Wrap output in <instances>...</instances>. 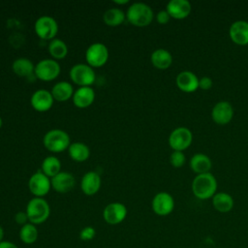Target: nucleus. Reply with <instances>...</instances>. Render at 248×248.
Returning <instances> with one entry per match:
<instances>
[{"label": "nucleus", "mask_w": 248, "mask_h": 248, "mask_svg": "<svg viewBox=\"0 0 248 248\" xmlns=\"http://www.w3.org/2000/svg\"><path fill=\"white\" fill-rule=\"evenodd\" d=\"M217 181L210 173L198 174L192 182L193 194L200 200H207L216 194Z\"/></svg>", "instance_id": "obj_1"}, {"label": "nucleus", "mask_w": 248, "mask_h": 248, "mask_svg": "<svg viewBox=\"0 0 248 248\" xmlns=\"http://www.w3.org/2000/svg\"><path fill=\"white\" fill-rule=\"evenodd\" d=\"M25 212L30 223L40 225L48 219L50 215V206L44 198L34 197L27 202Z\"/></svg>", "instance_id": "obj_2"}, {"label": "nucleus", "mask_w": 248, "mask_h": 248, "mask_svg": "<svg viewBox=\"0 0 248 248\" xmlns=\"http://www.w3.org/2000/svg\"><path fill=\"white\" fill-rule=\"evenodd\" d=\"M126 18L132 25L144 27L151 23L153 19V12L147 4L136 2L128 8Z\"/></svg>", "instance_id": "obj_3"}, {"label": "nucleus", "mask_w": 248, "mask_h": 248, "mask_svg": "<svg viewBox=\"0 0 248 248\" xmlns=\"http://www.w3.org/2000/svg\"><path fill=\"white\" fill-rule=\"evenodd\" d=\"M43 143L45 147L52 153L62 152L68 149L71 144L68 133L61 129H52L47 131L44 136Z\"/></svg>", "instance_id": "obj_4"}, {"label": "nucleus", "mask_w": 248, "mask_h": 248, "mask_svg": "<svg viewBox=\"0 0 248 248\" xmlns=\"http://www.w3.org/2000/svg\"><path fill=\"white\" fill-rule=\"evenodd\" d=\"M69 75L71 80L79 87L90 86L95 82L96 79V74L93 68L83 63L74 65L71 68Z\"/></svg>", "instance_id": "obj_5"}, {"label": "nucleus", "mask_w": 248, "mask_h": 248, "mask_svg": "<svg viewBox=\"0 0 248 248\" xmlns=\"http://www.w3.org/2000/svg\"><path fill=\"white\" fill-rule=\"evenodd\" d=\"M60 71V65L56 60L51 58H46L40 60L35 65L34 75L37 78L43 81H51L59 76Z\"/></svg>", "instance_id": "obj_6"}, {"label": "nucleus", "mask_w": 248, "mask_h": 248, "mask_svg": "<svg viewBox=\"0 0 248 248\" xmlns=\"http://www.w3.org/2000/svg\"><path fill=\"white\" fill-rule=\"evenodd\" d=\"M108 59V49L102 43H94L90 45L85 51V60L87 65L92 68L104 66Z\"/></svg>", "instance_id": "obj_7"}, {"label": "nucleus", "mask_w": 248, "mask_h": 248, "mask_svg": "<svg viewBox=\"0 0 248 248\" xmlns=\"http://www.w3.org/2000/svg\"><path fill=\"white\" fill-rule=\"evenodd\" d=\"M34 30L39 38L51 41L57 35L58 23L50 16H42L36 20Z\"/></svg>", "instance_id": "obj_8"}, {"label": "nucleus", "mask_w": 248, "mask_h": 248, "mask_svg": "<svg viewBox=\"0 0 248 248\" xmlns=\"http://www.w3.org/2000/svg\"><path fill=\"white\" fill-rule=\"evenodd\" d=\"M28 188L32 195L37 198L45 197L51 188L50 178L47 177L41 170L31 175L28 181Z\"/></svg>", "instance_id": "obj_9"}, {"label": "nucleus", "mask_w": 248, "mask_h": 248, "mask_svg": "<svg viewBox=\"0 0 248 248\" xmlns=\"http://www.w3.org/2000/svg\"><path fill=\"white\" fill-rule=\"evenodd\" d=\"M127 207L124 203L114 202L108 203L103 210V218L109 225H117L127 217Z\"/></svg>", "instance_id": "obj_10"}, {"label": "nucleus", "mask_w": 248, "mask_h": 248, "mask_svg": "<svg viewBox=\"0 0 248 248\" xmlns=\"http://www.w3.org/2000/svg\"><path fill=\"white\" fill-rule=\"evenodd\" d=\"M192 133L188 128L178 127L169 137V144L174 151H182L189 147L192 142Z\"/></svg>", "instance_id": "obj_11"}, {"label": "nucleus", "mask_w": 248, "mask_h": 248, "mask_svg": "<svg viewBox=\"0 0 248 248\" xmlns=\"http://www.w3.org/2000/svg\"><path fill=\"white\" fill-rule=\"evenodd\" d=\"M151 207L155 214L159 216H167L171 213L174 208L173 198L167 192H160L152 199Z\"/></svg>", "instance_id": "obj_12"}, {"label": "nucleus", "mask_w": 248, "mask_h": 248, "mask_svg": "<svg viewBox=\"0 0 248 248\" xmlns=\"http://www.w3.org/2000/svg\"><path fill=\"white\" fill-rule=\"evenodd\" d=\"M54 99L51 95V92L46 89H38L36 90L30 99V103L32 108L39 111L45 112L51 108L53 105Z\"/></svg>", "instance_id": "obj_13"}, {"label": "nucleus", "mask_w": 248, "mask_h": 248, "mask_svg": "<svg viewBox=\"0 0 248 248\" xmlns=\"http://www.w3.org/2000/svg\"><path fill=\"white\" fill-rule=\"evenodd\" d=\"M211 116L217 124L225 125L232 120L233 116V108L227 101L218 102L212 108Z\"/></svg>", "instance_id": "obj_14"}, {"label": "nucleus", "mask_w": 248, "mask_h": 248, "mask_svg": "<svg viewBox=\"0 0 248 248\" xmlns=\"http://www.w3.org/2000/svg\"><path fill=\"white\" fill-rule=\"evenodd\" d=\"M51 187L60 194L70 192L75 186V177L67 171H60L55 176L50 178Z\"/></svg>", "instance_id": "obj_15"}, {"label": "nucleus", "mask_w": 248, "mask_h": 248, "mask_svg": "<svg viewBox=\"0 0 248 248\" xmlns=\"http://www.w3.org/2000/svg\"><path fill=\"white\" fill-rule=\"evenodd\" d=\"M73 103L77 108H85L92 105L95 100V91L91 86L78 87L73 95Z\"/></svg>", "instance_id": "obj_16"}, {"label": "nucleus", "mask_w": 248, "mask_h": 248, "mask_svg": "<svg viewBox=\"0 0 248 248\" xmlns=\"http://www.w3.org/2000/svg\"><path fill=\"white\" fill-rule=\"evenodd\" d=\"M101 187V177L96 171H87L80 180V189L86 196L97 194Z\"/></svg>", "instance_id": "obj_17"}, {"label": "nucleus", "mask_w": 248, "mask_h": 248, "mask_svg": "<svg viewBox=\"0 0 248 248\" xmlns=\"http://www.w3.org/2000/svg\"><path fill=\"white\" fill-rule=\"evenodd\" d=\"M230 37L237 45L248 44V22L245 20L234 21L230 27Z\"/></svg>", "instance_id": "obj_18"}, {"label": "nucleus", "mask_w": 248, "mask_h": 248, "mask_svg": "<svg viewBox=\"0 0 248 248\" xmlns=\"http://www.w3.org/2000/svg\"><path fill=\"white\" fill-rule=\"evenodd\" d=\"M177 87L184 92H194L199 88V78L190 71H183L176 77Z\"/></svg>", "instance_id": "obj_19"}, {"label": "nucleus", "mask_w": 248, "mask_h": 248, "mask_svg": "<svg viewBox=\"0 0 248 248\" xmlns=\"http://www.w3.org/2000/svg\"><path fill=\"white\" fill-rule=\"evenodd\" d=\"M167 12L170 17L182 19L189 16L191 12V4L187 0H171L167 5Z\"/></svg>", "instance_id": "obj_20"}, {"label": "nucleus", "mask_w": 248, "mask_h": 248, "mask_svg": "<svg viewBox=\"0 0 248 248\" xmlns=\"http://www.w3.org/2000/svg\"><path fill=\"white\" fill-rule=\"evenodd\" d=\"M51 95L54 101L65 102L70 98H73L74 88L73 85L68 81H59L55 83L51 89Z\"/></svg>", "instance_id": "obj_21"}, {"label": "nucleus", "mask_w": 248, "mask_h": 248, "mask_svg": "<svg viewBox=\"0 0 248 248\" xmlns=\"http://www.w3.org/2000/svg\"><path fill=\"white\" fill-rule=\"evenodd\" d=\"M13 72L21 78H29L34 75L35 66L30 59L20 57L16 59L12 64ZM35 76V75H34Z\"/></svg>", "instance_id": "obj_22"}, {"label": "nucleus", "mask_w": 248, "mask_h": 248, "mask_svg": "<svg viewBox=\"0 0 248 248\" xmlns=\"http://www.w3.org/2000/svg\"><path fill=\"white\" fill-rule=\"evenodd\" d=\"M150 60L154 67L160 70H165L171 65L172 56L168 50L164 48H158L152 52Z\"/></svg>", "instance_id": "obj_23"}, {"label": "nucleus", "mask_w": 248, "mask_h": 248, "mask_svg": "<svg viewBox=\"0 0 248 248\" xmlns=\"http://www.w3.org/2000/svg\"><path fill=\"white\" fill-rule=\"evenodd\" d=\"M212 198V204L218 212L227 213L232 209L233 199L230 194L220 192L215 194Z\"/></svg>", "instance_id": "obj_24"}, {"label": "nucleus", "mask_w": 248, "mask_h": 248, "mask_svg": "<svg viewBox=\"0 0 248 248\" xmlns=\"http://www.w3.org/2000/svg\"><path fill=\"white\" fill-rule=\"evenodd\" d=\"M190 167L193 171L199 174L206 173L211 169V160L205 154L197 153L191 158Z\"/></svg>", "instance_id": "obj_25"}, {"label": "nucleus", "mask_w": 248, "mask_h": 248, "mask_svg": "<svg viewBox=\"0 0 248 248\" xmlns=\"http://www.w3.org/2000/svg\"><path fill=\"white\" fill-rule=\"evenodd\" d=\"M68 152L71 159L76 162H84L90 156L89 147L85 143L80 141L71 143L68 148Z\"/></svg>", "instance_id": "obj_26"}, {"label": "nucleus", "mask_w": 248, "mask_h": 248, "mask_svg": "<svg viewBox=\"0 0 248 248\" xmlns=\"http://www.w3.org/2000/svg\"><path fill=\"white\" fill-rule=\"evenodd\" d=\"M18 236H19V239L21 240V242H23L24 244L31 245V244L35 243L39 236V232H38L36 225L29 222V223L21 226V228L19 229V232H18Z\"/></svg>", "instance_id": "obj_27"}, {"label": "nucleus", "mask_w": 248, "mask_h": 248, "mask_svg": "<svg viewBox=\"0 0 248 248\" xmlns=\"http://www.w3.org/2000/svg\"><path fill=\"white\" fill-rule=\"evenodd\" d=\"M41 170L49 178H52L61 171L60 160L55 156L46 157L41 165Z\"/></svg>", "instance_id": "obj_28"}, {"label": "nucleus", "mask_w": 248, "mask_h": 248, "mask_svg": "<svg viewBox=\"0 0 248 248\" xmlns=\"http://www.w3.org/2000/svg\"><path fill=\"white\" fill-rule=\"evenodd\" d=\"M126 18V15L122 10L118 8H110L108 9L103 15L104 22L108 26H118L124 22Z\"/></svg>", "instance_id": "obj_29"}, {"label": "nucleus", "mask_w": 248, "mask_h": 248, "mask_svg": "<svg viewBox=\"0 0 248 248\" xmlns=\"http://www.w3.org/2000/svg\"><path fill=\"white\" fill-rule=\"evenodd\" d=\"M48 52L51 57L55 59H63L68 54V46L66 43L60 39H53L49 42L47 46Z\"/></svg>", "instance_id": "obj_30"}, {"label": "nucleus", "mask_w": 248, "mask_h": 248, "mask_svg": "<svg viewBox=\"0 0 248 248\" xmlns=\"http://www.w3.org/2000/svg\"><path fill=\"white\" fill-rule=\"evenodd\" d=\"M170 162L174 168H180L185 163V156L182 151H173L170 154Z\"/></svg>", "instance_id": "obj_31"}, {"label": "nucleus", "mask_w": 248, "mask_h": 248, "mask_svg": "<svg viewBox=\"0 0 248 248\" xmlns=\"http://www.w3.org/2000/svg\"><path fill=\"white\" fill-rule=\"evenodd\" d=\"M96 235V230L91 226H86L79 232V238L83 241L92 240Z\"/></svg>", "instance_id": "obj_32"}, {"label": "nucleus", "mask_w": 248, "mask_h": 248, "mask_svg": "<svg viewBox=\"0 0 248 248\" xmlns=\"http://www.w3.org/2000/svg\"><path fill=\"white\" fill-rule=\"evenodd\" d=\"M15 221L16 224H18L20 226H23V225L29 223V220H28V217H27V214L25 211L16 212L15 215Z\"/></svg>", "instance_id": "obj_33"}, {"label": "nucleus", "mask_w": 248, "mask_h": 248, "mask_svg": "<svg viewBox=\"0 0 248 248\" xmlns=\"http://www.w3.org/2000/svg\"><path fill=\"white\" fill-rule=\"evenodd\" d=\"M170 18V16L169 15V13L166 11H160L157 15H156V19L160 24H166L169 22Z\"/></svg>", "instance_id": "obj_34"}, {"label": "nucleus", "mask_w": 248, "mask_h": 248, "mask_svg": "<svg viewBox=\"0 0 248 248\" xmlns=\"http://www.w3.org/2000/svg\"><path fill=\"white\" fill-rule=\"evenodd\" d=\"M212 86V80L210 78L208 77H203L201 79H199V87L203 89V90H207L209 88H211Z\"/></svg>", "instance_id": "obj_35"}, {"label": "nucleus", "mask_w": 248, "mask_h": 248, "mask_svg": "<svg viewBox=\"0 0 248 248\" xmlns=\"http://www.w3.org/2000/svg\"><path fill=\"white\" fill-rule=\"evenodd\" d=\"M0 248H18V246L9 240H3L0 242Z\"/></svg>", "instance_id": "obj_36"}, {"label": "nucleus", "mask_w": 248, "mask_h": 248, "mask_svg": "<svg viewBox=\"0 0 248 248\" xmlns=\"http://www.w3.org/2000/svg\"><path fill=\"white\" fill-rule=\"evenodd\" d=\"M113 3H115L117 5H125V4L129 3V0H120V1L119 0H114Z\"/></svg>", "instance_id": "obj_37"}, {"label": "nucleus", "mask_w": 248, "mask_h": 248, "mask_svg": "<svg viewBox=\"0 0 248 248\" xmlns=\"http://www.w3.org/2000/svg\"><path fill=\"white\" fill-rule=\"evenodd\" d=\"M4 234H5L4 229H3V227L0 225V242H1V241H3V238H4Z\"/></svg>", "instance_id": "obj_38"}, {"label": "nucleus", "mask_w": 248, "mask_h": 248, "mask_svg": "<svg viewBox=\"0 0 248 248\" xmlns=\"http://www.w3.org/2000/svg\"><path fill=\"white\" fill-rule=\"evenodd\" d=\"M2 124H3V120H2V118H1V116H0V129H1V127H2Z\"/></svg>", "instance_id": "obj_39"}]
</instances>
